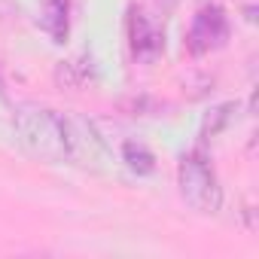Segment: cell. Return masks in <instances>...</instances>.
Masks as SVG:
<instances>
[{"instance_id": "6", "label": "cell", "mask_w": 259, "mask_h": 259, "mask_svg": "<svg viewBox=\"0 0 259 259\" xmlns=\"http://www.w3.org/2000/svg\"><path fill=\"white\" fill-rule=\"evenodd\" d=\"M122 156H125L128 168L138 171V174H150V171L156 168V159H153V153H150L144 144H125V147H122Z\"/></svg>"}, {"instance_id": "1", "label": "cell", "mask_w": 259, "mask_h": 259, "mask_svg": "<svg viewBox=\"0 0 259 259\" xmlns=\"http://www.w3.org/2000/svg\"><path fill=\"white\" fill-rule=\"evenodd\" d=\"M16 135L34 156L55 162H82L85 156L92 159V153L101 147L85 122L46 107H22L16 113Z\"/></svg>"}, {"instance_id": "4", "label": "cell", "mask_w": 259, "mask_h": 259, "mask_svg": "<svg viewBox=\"0 0 259 259\" xmlns=\"http://www.w3.org/2000/svg\"><path fill=\"white\" fill-rule=\"evenodd\" d=\"M132 49L138 58H156L165 49V31L156 28L147 16H132Z\"/></svg>"}, {"instance_id": "2", "label": "cell", "mask_w": 259, "mask_h": 259, "mask_svg": "<svg viewBox=\"0 0 259 259\" xmlns=\"http://www.w3.org/2000/svg\"><path fill=\"white\" fill-rule=\"evenodd\" d=\"M177 180H180V195L186 198L189 207H195L201 213H217L220 210L223 189H220V180L213 174V165L207 162V156L201 150H192L180 159Z\"/></svg>"}, {"instance_id": "5", "label": "cell", "mask_w": 259, "mask_h": 259, "mask_svg": "<svg viewBox=\"0 0 259 259\" xmlns=\"http://www.w3.org/2000/svg\"><path fill=\"white\" fill-rule=\"evenodd\" d=\"M67 13L70 4L67 0H43L40 7V28L52 37V43H64L67 40Z\"/></svg>"}, {"instance_id": "3", "label": "cell", "mask_w": 259, "mask_h": 259, "mask_svg": "<svg viewBox=\"0 0 259 259\" xmlns=\"http://www.w3.org/2000/svg\"><path fill=\"white\" fill-rule=\"evenodd\" d=\"M229 40V16L223 7L217 4H204L192 25H189V34H186V46L192 55H207L213 49H220L223 43Z\"/></svg>"}]
</instances>
